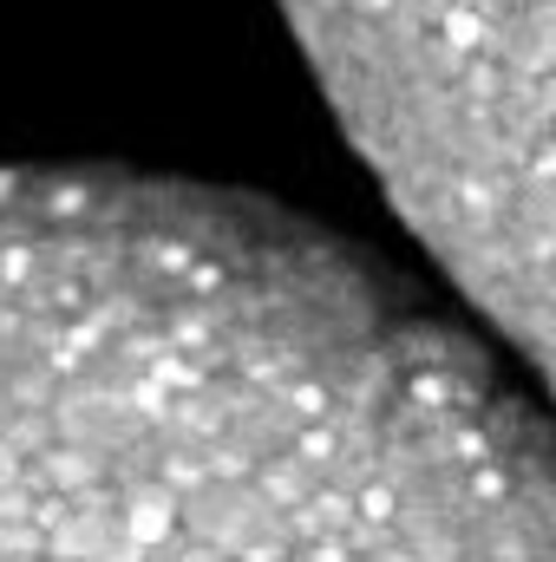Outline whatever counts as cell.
Returning a JSON list of instances; mask_svg holds the SVG:
<instances>
[{"instance_id": "6da1fadb", "label": "cell", "mask_w": 556, "mask_h": 562, "mask_svg": "<svg viewBox=\"0 0 556 562\" xmlns=\"http://www.w3.org/2000/svg\"><path fill=\"white\" fill-rule=\"evenodd\" d=\"M0 562H551V445L334 236L190 183L20 170Z\"/></svg>"}, {"instance_id": "7a4b0ae2", "label": "cell", "mask_w": 556, "mask_h": 562, "mask_svg": "<svg viewBox=\"0 0 556 562\" xmlns=\"http://www.w3.org/2000/svg\"><path fill=\"white\" fill-rule=\"evenodd\" d=\"M354 150L471 307L551 353V0H288Z\"/></svg>"}]
</instances>
